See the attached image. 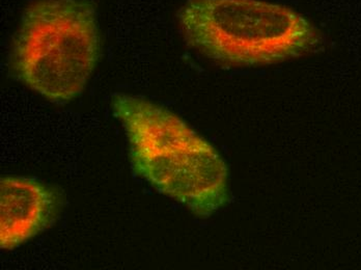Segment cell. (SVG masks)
<instances>
[{"label": "cell", "mask_w": 361, "mask_h": 270, "mask_svg": "<svg viewBox=\"0 0 361 270\" xmlns=\"http://www.w3.org/2000/svg\"><path fill=\"white\" fill-rule=\"evenodd\" d=\"M114 115L129 142L136 174L162 195L209 217L228 199V173L212 145L182 118L142 97L118 94Z\"/></svg>", "instance_id": "cell-1"}, {"label": "cell", "mask_w": 361, "mask_h": 270, "mask_svg": "<svg viewBox=\"0 0 361 270\" xmlns=\"http://www.w3.org/2000/svg\"><path fill=\"white\" fill-rule=\"evenodd\" d=\"M189 46L226 67L274 65L318 47V30L288 6L261 0H187L179 14Z\"/></svg>", "instance_id": "cell-2"}, {"label": "cell", "mask_w": 361, "mask_h": 270, "mask_svg": "<svg viewBox=\"0 0 361 270\" xmlns=\"http://www.w3.org/2000/svg\"><path fill=\"white\" fill-rule=\"evenodd\" d=\"M94 6L87 0H36L22 16L13 50L20 80L52 102L85 91L100 58Z\"/></svg>", "instance_id": "cell-3"}, {"label": "cell", "mask_w": 361, "mask_h": 270, "mask_svg": "<svg viewBox=\"0 0 361 270\" xmlns=\"http://www.w3.org/2000/svg\"><path fill=\"white\" fill-rule=\"evenodd\" d=\"M54 192L36 180H0V247L16 249L47 229L54 216Z\"/></svg>", "instance_id": "cell-4"}]
</instances>
